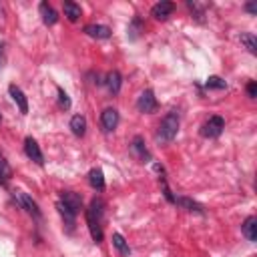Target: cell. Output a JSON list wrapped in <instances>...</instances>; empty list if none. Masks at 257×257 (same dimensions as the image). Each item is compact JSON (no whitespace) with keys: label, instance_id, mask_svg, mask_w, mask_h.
I'll return each mask as SVG.
<instances>
[{"label":"cell","instance_id":"d4e9b609","mask_svg":"<svg viewBox=\"0 0 257 257\" xmlns=\"http://www.w3.org/2000/svg\"><path fill=\"white\" fill-rule=\"evenodd\" d=\"M141 28H143L141 18H139V16H135V18H133V22L128 24V38H137V36H139V32H141Z\"/></svg>","mask_w":257,"mask_h":257},{"label":"cell","instance_id":"ffe728a7","mask_svg":"<svg viewBox=\"0 0 257 257\" xmlns=\"http://www.w3.org/2000/svg\"><path fill=\"white\" fill-rule=\"evenodd\" d=\"M80 14H82V10H80L78 4H74V2H64V16H66L70 22H76V20L80 18Z\"/></svg>","mask_w":257,"mask_h":257},{"label":"cell","instance_id":"7c38bea8","mask_svg":"<svg viewBox=\"0 0 257 257\" xmlns=\"http://www.w3.org/2000/svg\"><path fill=\"white\" fill-rule=\"evenodd\" d=\"M84 32L90 38H98V40H104L110 36V28L104 24H88V26H84Z\"/></svg>","mask_w":257,"mask_h":257},{"label":"cell","instance_id":"44dd1931","mask_svg":"<svg viewBox=\"0 0 257 257\" xmlns=\"http://www.w3.org/2000/svg\"><path fill=\"white\" fill-rule=\"evenodd\" d=\"M239 40H241V44H245V48H247L251 54L257 52V38H255L251 32H243V34L239 36Z\"/></svg>","mask_w":257,"mask_h":257},{"label":"cell","instance_id":"ac0fdd59","mask_svg":"<svg viewBox=\"0 0 257 257\" xmlns=\"http://www.w3.org/2000/svg\"><path fill=\"white\" fill-rule=\"evenodd\" d=\"M88 183H90L92 189L102 191V189H104V177H102V171H100V169H92V171L88 173Z\"/></svg>","mask_w":257,"mask_h":257},{"label":"cell","instance_id":"cb8c5ba5","mask_svg":"<svg viewBox=\"0 0 257 257\" xmlns=\"http://www.w3.org/2000/svg\"><path fill=\"white\" fill-rule=\"evenodd\" d=\"M205 86H207V88L223 90V88H227V82H225L221 76H209V78H207V82H205Z\"/></svg>","mask_w":257,"mask_h":257},{"label":"cell","instance_id":"603a6c76","mask_svg":"<svg viewBox=\"0 0 257 257\" xmlns=\"http://www.w3.org/2000/svg\"><path fill=\"white\" fill-rule=\"evenodd\" d=\"M12 177V171H10V165L6 163V159L0 155V183H8V179Z\"/></svg>","mask_w":257,"mask_h":257},{"label":"cell","instance_id":"3957f363","mask_svg":"<svg viewBox=\"0 0 257 257\" xmlns=\"http://www.w3.org/2000/svg\"><path fill=\"white\" fill-rule=\"evenodd\" d=\"M223 128H225V120H223V116H211V118L203 124L201 135L207 137V139H217V137L223 133Z\"/></svg>","mask_w":257,"mask_h":257},{"label":"cell","instance_id":"d6986e66","mask_svg":"<svg viewBox=\"0 0 257 257\" xmlns=\"http://www.w3.org/2000/svg\"><path fill=\"white\" fill-rule=\"evenodd\" d=\"M112 245L116 247V251H118L120 255H124V257L131 255V247H128V243L124 241V237H122L120 233H112Z\"/></svg>","mask_w":257,"mask_h":257},{"label":"cell","instance_id":"9a60e30c","mask_svg":"<svg viewBox=\"0 0 257 257\" xmlns=\"http://www.w3.org/2000/svg\"><path fill=\"white\" fill-rule=\"evenodd\" d=\"M131 149H133V153H135L141 161H151V153L147 151V147H145V143H143V139H141V137H135V139H133Z\"/></svg>","mask_w":257,"mask_h":257},{"label":"cell","instance_id":"5bb4252c","mask_svg":"<svg viewBox=\"0 0 257 257\" xmlns=\"http://www.w3.org/2000/svg\"><path fill=\"white\" fill-rule=\"evenodd\" d=\"M241 231L249 241H257V219L255 217H247L243 221V225H241Z\"/></svg>","mask_w":257,"mask_h":257},{"label":"cell","instance_id":"83f0119b","mask_svg":"<svg viewBox=\"0 0 257 257\" xmlns=\"http://www.w3.org/2000/svg\"><path fill=\"white\" fill-rule=\"evenodd\" d=\"M245 10L251 12V14H257V4L255 2H249V4H245Z\"/></svg>","mask_w":257,"mask_h":257},{"label":"cell","instance_id":"277c9868","mask_svg":"<svg viewBox=\"0 0 257 257\" xmlns=\"http://www.w3.org/2000/svg\"><path fill=\"white\" fill-rule=\"evenodd\" d=\"M14 199H16V203H18L26 213H30L32 217L40 219V209H38V205H36V201H34L32 197H28L26 193L18 191V193H14Z\"/></svg>","mask_w":257,"mask_h":257},{"label":"cell","instance_id":"7a4b0ae2","mask_svg":"<svg viewBox=\"0 0 257 257\" xmlns=\"http://www.w3.org/2000/svg\"><path fill=\"white\" fill-rule=\"evenodd\" d=\"M177 131H179V114H177V110H171V112H167L165 118L161 120L157 137H159V141H163V143H171V141L177 137Z\"/></svg>","mask_w":257,"mask_h":257},{"label":"cell","instance_id":"5b68a950","mask_svg":"<svg viewBox=\"0 0 257 257\" xmlns=\"http://www.w3.org/2000/svg\"><path fill=\"white\" fill-rule=\"evenodd\" d=\"M137 106H139L141 112H153V110H157V98H155V92H153L151 88L143 90V92L139 94V98H137Z\"/></svg>","mask_w":257,"mask_h":257},{"label":"cell","instance_id":"4fadbf2b","mask_svg":"<svg viewBox=\"0 0 257 257\" xmlns=\"http://www.w3.org/2000/svg\"><path fill=\"white\" fill-rule=\"evenodd\" d=\"M56 209H58L60 217L64 219V223H66L68 231H72V227H74V219H76V213H74V211H72L68 205H64L62 201H58V203H56Z\"/></svg>","mask_w":257,"mask_h":257},{"label":"cell","instance_id":"8fae6325","mask_svg":"<svg viewBox=\"0 0 257 257\" xmlns=\"http://www.w3.org/2000/svg\"><path fill=\"white\" fill-rule=\"evenodd\" d=\"M38 10H40L42 22H44L46 26H52V24H56V20H58V14H56V10H54V8H52L48 2H40Z\"/></svg>","mask_w":257,"mask_h":257},{"label":"cell","instance_id":"6da1fadb","mask_svg":"<svg viewBox=\"0 0 257 257\" xmlns=\"http://www.w3.org/2000/svg\"><path fill=\"white\" fill-rule=\"evenodd\" d=\"M102 215H104V203L102 199H92L86 209V225L90 231V237L100 243L102 241Z\"/></svg>","mask_w":257,"mask_h":257},{"label":"cell","instance_id":"52a82bcc","mask_svg":"<svg viewBox=\"0 0 257 257\" xmlns=\"http://www.w3.org/2000/svg\"><path fill=\"white\" fill-rule=\"evenodd\" d=\"M100 124H102V131L104 133L114 131L116 124H118V112L114 108H104L102 114H100Z\"/></svg>","mask_w":257,"mask_h":257},{"label":"cell","instance_id":"e0dca14e","mask_svg":"<svg viewBox=\"0 0 257 257\" xmlns=\"http://www.w3.org/2000/svg\"><path fill=\"white\" fill-rule=\"evenodd\" d=\"M120 84H122V78H120V74L116 70L106 74V86H108L110 94H118L120 92Z\"/></svg>","mask_w":257,"mask_h":257},{"label":"cell","instance_id":"30bf717a","mask_svg":"<svg viewBox=\"0 0 257 257\" xmlns=\"http://www.w3.org/2000/svg\"><path fill=\"white\" fill-rule=\"evenodd\" d=\"M8 92H10V96H12V100L18 104V108H20V112L22 114H26L28 112V100H26V96H24V92L16 86V84H10L8 86Z\"/></svg>","mask_w":257,"mask_h":257},{"label":"cell","instance_id":"2e32d148","mask_svg":"<svg viewBox=\"0 0 257 257\" xmlns=\"http://www.w3.org/2000/svg\"><path fill=\"white\" fill-rule=\"evenodd\" d=\"M70 131H72V135L82 137V135L86 133V118H84L82 114H74V116L70 118Z\"/></svg>","mask_w":257,"mask_h":257},{"label":"cell","instance_id":"9c48e42d","mask_svg":"<svg viewBox=\"0 0 257 257\" xmlns=\"http://www.w3.org/2000/svg\"><path fill=\"white\" fill-rule=\"evenodd\" d=\"M60 201H62L64 205H68L74 213H78V211L82 209V199H80V195L74 193V191H62V193H60Z\"/></svg>","mask_w":257,"mask_h":257},{"label":"cell","instance_id":"8992f818","mask_svg":"<svg viewBox=\"0 0 257 257\" xmlns=\"http://www.w3.org/2000/svg\"><path fill=\"white\" fill-rule=\"evenodd\" d=\"M24 153H26V157H28V159H32L34 163H38V165H42V163H44L42 151H40L38 143H36L32 137H26V141H24Z\"/></svg>","mask_w":257,"mask_h":257},{"label":"cell","instance_id":"f1b7e54d","mask_svg":"<svg viewBox=\"0 0 257 257\" xmlns=\"http://www.w3.org/2000/svg\"><path fill=\"white\" fill-rule=\"evenodd\" d=\"M2 64H4V44L0 42V68H2Z\"/></svg>","mask_w":257,"mask_h":257},{"label":"cell","instance_id":"4316f807","mask_svg":"<svg viewBox=\"0 0 257 257\" xmlns=\"http://www.w3.org/2000/svg\"><path fill=\"white\" fill-rule=\"evenodd\" d=\"M247 94H249L251 98H255V96H257V84H255L253 80L247 84Z\"/></svg>","mask_w":257,"mask_h":257},{"label":"cell","instance_id":"484cf974","mask_svg":"<svg viewBox=\"0 0 257 257\" xmlns=\"http://www.w3.org/2000/svg\"><path fill=\"white\" fill-rule=\"evenodd\" d=\"M56 92H58V100H60V106H62V108H70V98H68V94H66L62 88H56Z\"/></svg>","mask_w":257,"mask_h":257},{"label":"cell","instance_id":"ba28073f","mask_svg":"<svg viewBox=\"0 0 257 257\" xmlns=\"http://www.w3.org/2000/svg\"><path fill=\"white\" fill-rule=\"evenodd\" d=\"M173 10H175V4L163 0V2H157V4L151 8V14H153V18H157V20H167Z\"/></svg>","mask_w":257,"mask_h":257},{"label":"cell","instance_id":"7402d4cb","mask_svg":"<svg viewBox=\"0 0 257 257\" xmlns=\"http://www.w3.org/2000/svg\"><path fill=\"white\" fill-rule=\"evenodd\" d=\"M175 203H177V205H181V207H185L187 211H195V213H203V209H201V205H199V203H195V201H191V199H187V197H179V199H175Z\"/></svg>","mask_w":257,"mask_h":257}]
</instances>
